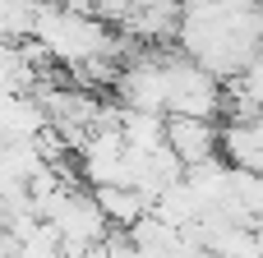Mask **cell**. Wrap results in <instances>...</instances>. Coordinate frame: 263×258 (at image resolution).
<instances>
[{
  "mask_svg": "<svg viewBox=\"0 0 263 258\" xmlns=\"http://www.w3.org/2000/svg\"><path fill=\"white\" fill-rule=\"evenodd\" d=\"M162 148L180 162V171L222 162L217 157V120H203V115H166L162 120Z\"/></svg>",
  "mask_w": 263,
  "mask_h": 258,
  "instance_id": "cell-1",
  "label": "cell"
},
{
  "mask_svg": "<svg viewBox=\"0 0 263 258\" xmlns=\"http://www.w3.org/2000/svg\"><path fill=\"white\" fill-rule=\"evenodd\" d=\"M217 157L236 171H263V120H217Z\"/></svg>",
  "mask_w": 263,
  "mask_h": 258,
  "instance_id": "cell-2",
  "label": "cell"
},
{
  "mask_svg": "<svg viewBox=\"0 0 263 258\" xmlns=\"http://www.w3.org/2000/svg\"><path fill=\"white\" fill-rule=\"evenodd\" d=\"M92 199H97V208H102V217H106L111 231H129L143 212H153L148 199H139V194L125 189V185H102V189H92Z\"/></svg>",
  "mask_w": 263,
  "mask_h": 258,
  "instance_id": "cell-3",
  "label": "cell"
}]
</instances>
